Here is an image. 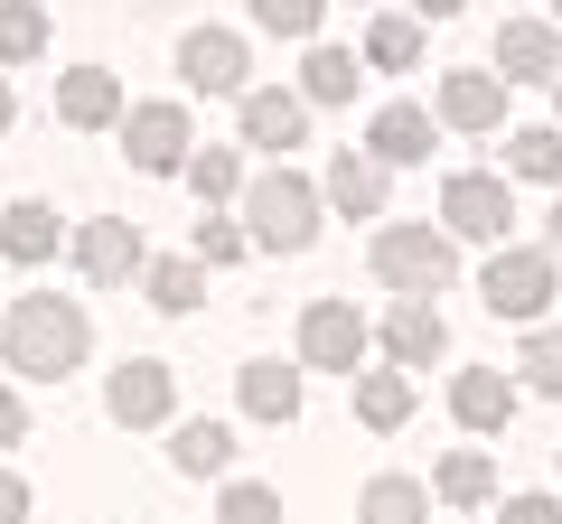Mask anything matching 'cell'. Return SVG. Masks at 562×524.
Instances as JSON below:
<instances>
[{
  "label": "cell",
  "mask_w": 562,
  "mask_h": 524,
  "mask_svg": "<svg viewBox=\"0 0 562 524\" xmlns=\"http://www.w3.org/2000/svg\"><path fill=\"white\" fill-rule=\"evenodd\" d=\"M85 346H94V319H85V300H57V291H29V300H10V319H0V356L29 384L76 375Z\"/></svg>",
  "instance_id": "obj_1"
},
{
  "label": "cell",
  "mask_w": 562,
  "mask_h": 524,
  "mask_svg": "<svg viewBox=\"0 0 562 524\" xmlns=\"http://www.w3.org/2000/svg\"><path fill=\"white\" fill-rule=\"evenodd\" d=\"M319 187L301 179V169H262V179H244V235L262 243V253H310L319 243Z\"/></svg>",
  "instance_id": "obj_2"
},
{
  "label": "cell",
  "mask_w": 562,
  "mask_h": 524,
  "mask_svg": "<svg viewBox=\"0 0 562 524\" xmlns=\"http://www.w3.org/2000/svg\"><path fill=\"white\" fill-rule=\"evenodd\" d=\"M375 282L403 300H431V291L460 282V235L450 225H384L375 235Z\"/></svg>",
  "instance_id": "obj_3"
},
{
  "label": "cell",
  "mask_w": 562,
  "mask_h": 524,
  "mask_svg": "<svg viewBox=\"0 0 562 524\" xmlns=\"http://www.w3.org/2000/svg\"><path fill=\"white\" fill-rule=\"evenodd\" d=\"M553 282H562L553 243H497V253H487V272H479V300L497 309V319L543 328V309H553Z\"/></svg>",
  "instance_id": "obj_4"
},
{
  "label": "cell",
  "mask_w": 562,
  "mask_h": 524,
  "mask_svg": "<svg viewBox=\"0 0 562 524\" xmlns=\"http://www.w3.org/2000/svg\"><path fill=\"white\" fill-rule=\"evenodd\" d=\"M441 225L460 243H506V225H516V187H506L497 169H460V179L441 187Z\"/></svg>",
  "instance_id": "obj_5"
},
{
  "label": "cell",
  "mask_w": 562,
  "mask_h": 524,
  "mask_svg": "<svg viewBox=\"0 0 562 524\" xmlns=\"http://www.w3.org/2000/svg\"><path fill=\"white\" fill-rule=\"evenodd\" d=\"M122 150H132V169H150V179H179L188 150H198L188 103H132V113H122Z\"/></svg>",
  "instance_id": "obj_6"
},
{
  "label": "cell",
  "mask_w": 562,
  "mask_h": 524,
  "mask_svg": "<svg viewBox=\"0 0 562 524\" xmlns=\"http://www.w3.org/2000/svg\"><path fill=\"white\" fill-rule=\"evenodd\" d=\"M366 346H375V328L357 319V300H310L301 309V365H319V375H357Z\"/></svg>",
  "instance_id": "obj_7"
},
{
  "label": "cell",
  "mask_w": 562,
  "mask_h": 524,
  "mask_svg": "<svg viewBox=\"0 0 562 524\" xmlns=\"http://www.w3.org/2000/svg\"><path fill=\"white\" fill-rule=\"evenodd\" d=\"M103 412H113L122 431L169 422V412H179V375H169L160 356H122V365H113V384H103Z\"/></svg>",
  "instance_id": "obj_8"
},
{
  "label": "cell",
  "mask_w": 562,
  "mask_h": 524,
  "mask_svg": "<svg viewBox=\"0 0 562 524\" xmlns=\"http://www.w3.org/2000/svg\"><path fill=\"white\" fill-rule=\"evenodd\" d=\"M179 76L198 84V94H244V84H254V57H244L235 29H188L179 38Z\"/></svg>",
  "instance_id": "obj_9"
},
{
  "label": "cell",
  "mask_w": 562,
  "mask_h": 524,
  "mask_svg": "<svg viewBox=\"0 0 562 524\" xmlns=\"http://www.w3.org/2000/svg\"><path fill=\"white\" fill-rule=\"evenodd\" d=\"M244 150H272V160H281V150H301L310 141V103L301 94H281V84H244Z\"/></svg>",
  "instance_id": "obj_10"
},
{
  "label": "cell",
  "mask_w": 562,
  "mask_h": 524,
  "mask_svg": "<svg viewBox=\"0 0 562 524\" xmlns=\"http://www.w3.org/2000/svg\"><path fill=\"white\" fill-rule=\"evenodd\" d=\"M140 262H150V253H140V225H122V216H94V225H76V272H85L94 291L132 282Z\"/></svg>",
  "instance_id": "obj_11"
},
{
  "label": "cell",
  "mask_w": 562,
  "mask_h": 524,
  "mask_svg": "<svg viewBox=\"0 0 562 524\" xmlns=\"http://www.w3.org/2000/svg\"><path fill=\"white\" fill-rule=\"evenodd\" d=\"M122 113H132V103H122L113 66H76V76H57V122H66V132H113Z\"/></svg>",
  "instance_id": "obj_12"
},
{
  "label": "cell",
  "mask_w": 562,
  "mask_h": 524,
  "mask_svg": "<svg viewBox=\"0 0 562 524\" xmlns=\"http://www.w3.org/2000/svg\"><path fill=\"white\" fill-rule=\"evenodd\" d=\"M431 122H450V132H497V122H506V76H479V66L441 76V94H431Z\"/></svg>",
  "instance_id": "obj_13"
},
{
  "label": "cell",
  "mask_w": 562,
  "mask_h": 524,
  "mask_svg": "<svg viewBox=\"0 0 562 524\" xmlns=\"http://www.w3.org/2000/svg\"><path fill=\"white\" fill-rule=\"evenodd\" d=\"M497 66H506V84H553L562 76V20H506Z\"/></svg>",
  "instance_id": "obj_14"
},
{
  "label": "cell",
  "mask_w": 562,
  "mask_h": 524,
  "mask_svg": "<svg viewBox=\"0 0 562 524\" xmlns=\"http://www.w3.org/2000/svg\"><path fill=\"white\" fill-rule=\"evenodd\" d=\"M384 356L403 365V375H422V365H441L450 356V328L431 300H394V319H384Z\"/></svg>",
  "instance_id": "obj_15"
},
{
  "label": "cell",
  "mask_w": 562,
  "mask_h": 524,
  "mask_svg": "<svg viewBox=\"0 0 562 524\" xmlns=\"http://www.w3.org/2000/svg\"><path fill=\"white\" fill-rule=\"evenodd\" d=\"M384 187H394V169L375 160V150H338L319 179V197L338 206V216H384Z\"/></svg>",
  "instance_id": "obj_16"
},
{
  "label": "cell",
  "mask_w": 562,
  "mask_h": 524,
  "mask_svg": "<svg viewBox=\"0 0 562 524\" xmlns=\"http://www.w3.org/2000/svg\"><path fill=\"white\" fill-rule=\"evenodd\" d=\"M366 150H375L384 169H422L431 160V113H422V103H384V113L366 122Z\"/></svg>",
  "instance_id": "obj_17"
},
{
  "label": "cell",
  "mask_w": 562,
  "mask_h": 524,
  "mask_svg": "<svg viewBox=\"0 0 562 524\" xmlns=\"http://www.w3.org/2000/svg\"><path fill=\"white\" fill-rule=\"evenodd\" d=\"M450 412H460L469 431H506L516 422V384H506L497 365H469V375H450Z\"/></svg>",
  "instance_id": "obj_18"
},
{
  "label": "cell",
  "mask_w": 562,
  "mask_h": 524,
  "mask_svg": "<svg viewBox=\"0 0 562 524\" xmlns=\"http://www.w3.org/2000/svg\"><path fill=\"white\" fill-rule=\"evenodd\" d=\"M235 394H244L254 422H301V375H291L281 356H254V365L235 375Z\"/></svg>",
  "instance_id": "obj_19"
},
{
  "label": "cell",
  "mask_w": 562,
  "mask_h": 524,
  "mask_svg": "<svg viewBox=\"0 0 562 524\" xmlns=\"http://www.w3.org/2000/svg\"><path fill=\"white\" fill-rule=\"evenodd\" d=\"M57 206H38V197H20V206H0V253L20 262V272H38L47 253H57Z\"/></svg>",
  "instance_id": "obj_20"
},
{
  "label": "cell",
  "mask_w": 562,
  "mask_h": 524,
  "mask_svg": "<svg viewBox=\"0 0 562 524\" xmlns=\"http://www.w3.org/2000/svg\"><path fill=\"white\" fill-rule=\"evenodd\" d=\"M169 468H179V478H225V468H235V431L225 422H179L169 431Z\"/></svg>",
  "instance_id": "obj_21"
},
{
  "label": "cell",
  "mask_w": 562,
  "mask_h": 524,
  "mask_svg": "<svg viewBox=\"0 0 562 524\" xmlns=\"http://www.w3.org/2000/svg\"><path fill=\"white\" fill-rule=\"evenodd\" d=\"M357 384V422L366 431H403L413 422V375H403V365H384V375H347Z\"/></svg>",
  "instance_id": "obj_22"
},
{
  "label": "cell",
  "mask_w": 562,
  "mask_h": 524,
  "mask_svg": "<svg viewBox=\"0 0 562 524\" xmlns=\"http://www.w3.org/2000/svg\"><path fill=\"white\" fill-rule=\"evenodd\" d=\"M140 291H150L160 319H188V309L206 300V262L198 253H188V262H140Z\"/></svg>",
  "instance_id": "obj_23"
},
{
  "label": "cell",
  "mask_w": 562,
  "mask_h": 524,
  "mask_svg": "<svg viewBox=\"0 0 562 524\" xmlns=\"http://www.w3.org/2000/svg\"><path fill=\"white\" fill-rule=\"evenodd\" d=\"M357 524H431V487L422 478H366Z\"/></svg>",
  "instance_id": "obj_24"
},
{
  "label": "cell",
  "mask_w": 562,
  "mask_h": 524,
  "mask_svg": "<svg viewBox=\"0 0 562 524\" xmlns=\"http://www.w3.org/2000/svg\"><path fill=\"white\" fill-rule=\"evenodd\" d=\"M431 497L441 505H487L497 497V459H487V449H450V459L431 468Z\"/></svg>",
  "instance_id": "obj_25"
},
{
  "label": "cell",
  "mask_w": 562,
  "mask_h": 524,
  "mask_svg": "<svg viewBox=\"0 0 562 524\" xmlns=\"http://www.w3.org/2000/svg\"><path fill=\"white\" fill-rule=\"evenodd\" d=\"M357 94V57L328 38H310V66H301V103H347Z\"/></svg>",
  "instance_id": "obj_26"
},
{
  "label": "cell",
  "mask_w": 562,
  "mask_h": 524,
  "mask_svg": "<svg viewBox=\"0 0 562 524\" xmlns=\"http://www.w3.org/2000/svg\"><path fill=\"white\" fill-rule=\"evenodd\" d=\"M506 179H535V187L562 179V132H553V122H535V132L506 141Z\"/></svg>",
  "instance_id": "obj_27"
},
{
  "label": "cell",
  "mask_w": 562,
  "mask_h": 524,
  "mask_svg": "<svg viewBox=\"0 0 562 524\" xmlns=\"http://www.w3.org/2000/svg\"><path fill=\"white\" fill-rule=\"evenodd\" d=\"M47 57V10L38 0H0V66H29Z\"/></svg>",
  "instance_id": "obj_28"
},
{
  "label": "cell",
  "mask_w": 562,
  "mask_h": 524,
  "mask_svg": "<svg viewBox=\"0 0 562 524\" xmlns=\"http://www.w3.org/2000/svg\"><path fill=\"white\" fill-rule=\"evenodd\" d=\"M188 187H198V206H225V197H244V160L235 150H188V169H179Z\"/></svg>",
  "instance_id": "obj_29"
},
{
  "label": "cell",
  "mask_w": 562,
  "mask_h": 524,
  "mask_svg": "<svg viewBox=\"0 0 562 524\" xmlns=\"http://www.w3.org/2000/svg\"><path fill=\"white\" fill-rule=\"evenodd\" d=\"M366 66H384V76L422 66V29L413 20H375V29H366Z\"/></svg>",
  "instance_id": "obj_30"
},
{
  "label": "cell",
  "mask_w": 562,
  "mask_h": 524,
  "mask_svg": "<svg viewBox=\"0 0 562 524\" xmlns=\"http://www.w3.org/2000/svg\"><path fill=\"white\" fill-rule=\"evenodd\" d=\"M319 20H328V0H254V29H272V38H319Z\"/></svg>",
  "instance_id": "obj_31"
},
{
  "label": "cell",
  "mask_w": 562,
  "mask_h": 524,
  "mask_svg": "<svg viewBox=\"0 0 562 524\" xmlns=\"http://www.w3.org/2000/svg\"><path fill=\"white\" fill-rule=\"evenodd\" d=\"M516 375L562 403V328H535V338H525V365H516Z\"/></svg>",
  "instance_id": "obj_32"
},
{
  "label": "cell",
  "mask_w": 562,
  "mask_h": 524,
  "mask_svg": "<svg viewBox=\"0 0 562 524\" xmlns=\"http://www.w3.org/2000/svg\"><path fill=\"white\" fill-rule=\"evenodd\" d=\"M216 524H281V497L262 478H235V487H225V505H216Z\"/></svg>",
  "instance_id": "obj_33"
},
{
  "label": "cell",
  "mask_w": 562,
  "mask_h": 524,
  "mask_svg": "<svg viewBox=\"0 0 562 524\" xmlns=\"http://www.w3.org/2000/svg\"><path fill=\"white\" fill-rule=\"evenodd\" d=\"M244 253H254V235H244V225H225V216L198 225V262H206V272H225V262H244Z\"/></svg>",
  "instance_id": "obj_34"
},
{
  "label": "cell",
  "mask_w": 562,
  "mask_h": 524,
  "mask_svg": "<svg viewBox=\"0 0 562 524\" xmlns=\"http://www.w3.org/2000/svg\"><path fill=\"white\" fill-rule=\"evenodd\" d=\"M497 524H562V497H506Z\"/></svg>",
  "instance_id": "obj_35"
},
{
  "label": "cell",
  "mask_w": 562,
  "mask_h": 524,
  "mask_svg": "<svg viewBox=\"0 0 562 524\" xmlns=\"http://www.w3.org/2000/svg\"><path fill=\"white\" fill-rule=\"evenodd\" d=\"M0 524H29V478L20 468H0Z\"/></svg>",
  "instance_id": "obj_36"
},
{
  "label": "cell",
  "mask_w": 562,
  "mask_h": 524,
  "mask_svg": "<svg viewBox=\"0 0 562 524\" xmlns=\"http://www.w3.org/2000/svg\"><path fill=\"white\" fill-rule=\"evenodd\" d=\"M20 431H29V412H20V394L0 384V449H20Z\"/></svg>",
  "instance_id": "obj_37"
},
{
  "label": "cell",
  "mask_w": 562,
  "mask_h": 524,
  "mask_svg": "<svg viewBox=\"0 0 562 524\" xmlns=\"http://www.w3.org/2000/svg\"><path fill=\"white\" fill-rule=\"evenodd\" d=\"M413 10H422V20H450V10H460V0H413Z\"/></svg>",
  "instance_id": "obj_38"
},
{
  "label": "cell",
  "mask_w": 562,
  "mask_h": 524,
  "mask_svg": "<svg viewBox=\"0 0 562 524\" xmlns=\"http://www.w3.org/2000/svg\"><path fill=\"white\" fill-rule=\"evenodd\" d=\"M10 113H20V103H10V76H0V132H10Z\"/></svg>",
  "instance_id": "obj_39"
},
{
  "label": "cell",
  "mask_w": 562,
  "mask_h": 524,
  "mask_svg": "<svg viewBox=\"0 0 562 524\" xmlns=\"http://www.w3.org/2000/svg\"><path fill=\"white\" fill-rule=\"evenodd\" d=\"M553 262H562V197H553Z\"/></svg>",
  "instance_id": "obj_40"
},
{
  "label": "cell",
  "mask_w": 562,
  "mask_h": 524,
  "mask_svg": "<svg viewBox=\"0 0 562 524\" xmlns=\"http://www.w3.org/2000/svg\"><path fill=\"white\" fill-rule=\"evenodd\" d=\"M553 113H562V76H553Z\"/></svg>",
  "instance_id": "obj_41"
},
{
  "label": "cell",
  "mask_w": 562,
  "mask_h": 524,
  "mask_svg": "<svg viewBox=\"0 0 562 524\" xmlns=\"http://www.w3.org/2000/svg\"><path fill=\"white\" fill-rule=\"evenodd\" d=\"M553 20H562V0H553Z\"/></svg>",
  "instance_id": "obj_42"
}]
</instances>
